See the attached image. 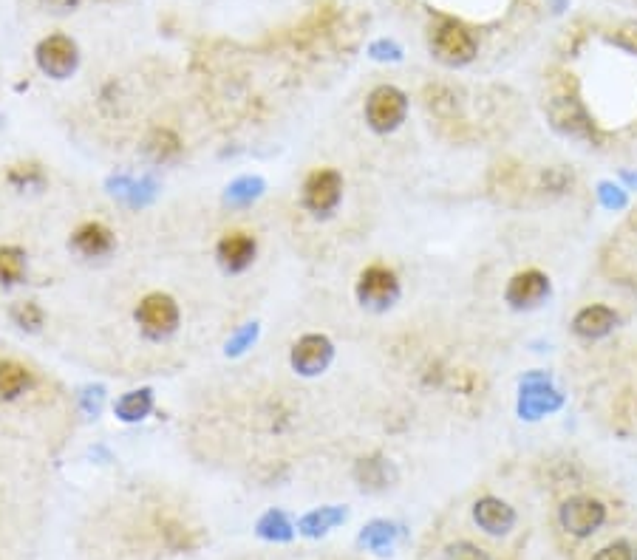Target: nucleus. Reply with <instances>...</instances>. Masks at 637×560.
Returning <instances> with one entry per match:
<instances>
[{
	"instance_id": "32",
	"label": "nucleus",
	"mask_w": 637,
	"mask_h": 560,
	"mask_svg": "<svg viewBox=\"0 0 637 560\" xmlns=\"http://www.w3.org/2000/svg\"><path fill=\"white\" fill-rule=\"evenodd\" d=\"M609 40L618 46V49L629 51V54H637V23H626L615 34H609Z\"/></svg>"
},
{
	"instance_id": "25",
	"label": "nucleus",
	"mask_w": 637,
	"mask_h": 560,
	"mask_svg": "<svg viewBox=\"0 0 637 560\" xmlns=\"http://www.w3.org/2000/svg\"><path fill=\"white\" fill-rule=\"evenodd\" d=\"M12 320H15L20 329L37 331L43 326V309L34 300H20V303L12 306Z\"/></svg>"
},
{
	"instance_id": "31",
	"label": "nucleus",
	"mask_w": 637,
	"mask_h": 560,
	"mask_svg": "<svg viewBox=\"0 0 637 560\" xmlns=\"http://www.w3.org/2000/svg\"><path fill=\"white\" fill-rule=\"evenodd\" d=\"M258 193H261V182H258V179H241V182H235L233 187H230L227 198L235 201V204H247V201H252Z\"/></svg>"
},
{
	"instance_id": "23",
	"label": "nucleus",
	"mask_w": 637,
	"mask_h": 560,
	"mask_svg": "<svg viewBox=\"0 0 637 560\" xmlns=\"http://www.w3.org/2000/svg\"><path fill=\"white\" fill-rule=\"evenodd\" d=\"M394 538H397V527L388 524V521H374L360 535V541L369 546L371 552H377V555H386L391 544H394Z\"/></svg>"
},
{
	"instance_id": "35",
	"label": "nucleus",
	"mask_w": 637,
	"mask_h": 560,
	"mask_svg": "<svg viewBox=\"0 0 637 560\" xmlns=\"http://www.w3.org/2000/svg\"><path fill=\"white\" fill-rule=\"evenodd\" d=\"M252 337H255V326H247V329L241 331V334L235 337L233 343H230V351H233V354H238V351H244V346L250 343Z\"/></svg>"
},
{
	"instance_id": "34",
	"label": "nucleus",
	"mask_w": 637,
	"mask_h": 560,
	"mask_svg": "<svg viewBox=\"0 0 637 560\" xmlns=\"http://www.w3.org/2000/svg\"><path fill=\"white\" fill-rule=\"evenodd\" d=\"M400 46L397 43H388V40H380V43H374L371 46V57H377V60H400Z\"/></svg>"
},
{
	"instance_id": "20",
	"label": "nucleus",
	"mask_w": 637,
	"mask_h": 560,
	"mask_svg": "<svg viewBox=\"0 0 637 560\" xmlns=\"http://www.w3.org/2000/svg\"><path fill=\"white\" fill-rule=\"evenodd\" d=\"M422 97H425L428 114L442 119V122H453L456 114H459V97L453 94L448 85H428Z\"/></svg>"
},
{
	"instance_id": "17",
	"label": "nucleus",
	"mask_w": 637,
	"mask_h": 560,
	"mask_svg": "<svg viewBox=\"0 0 637 560\" xmlns=\"http://www.w3.org/2000/svg\"><path fill=\"white\" fill-rule=\"evenodd\" d=\"M74 249L85 255V258H102L114 249V232L108 230L100 221H88L71 238Z\"/></svg>"
},
{
	"instance_id": "12",
	"label": "nucleus",
	"mask_w": 637,
	"mask_h": 560,
	"mask_svg": "<svg viewBox=\"0 0 637 560\" xmlns=\"http://www.w3.org/2000/svg\"><path fill=\"white\" fill-rule=\"evenodd\" d=\"M621 317L612 306H604V303H589L584 309H578L575 317H572V334L578 340H587V343H595V340H604L612 331L618 329Z\"/></svg>"
},
{
	"instance_id": "7",
	"label": "nucleus",
	"mask_w": 637,
	"mask_h": 560,
	"mask_svg": "<svg viewBox=\"0 0 637 560\" xmlns=\"http://www.w3.org/2000/svg\"><path fill=\"white\" fill-rule=\"evenodd\" d=\"M553 295V283L541 272V269H524L516 272L507 289H504V300L510 303V309L516 312H533L538 309L547 297Z\"/></svg>"
},
{
	"instance_id": "2",
	"label": "nucleus",
	"mask_w": 637,
	"mask_h": 560,
	"mask_svg": "<svg viewBox=\"0 0 637 560\" xmlns=\"http://www.w3.org/2000/svg\"><path fill=\"white\" fill-rule=\"evenodd\" d=\"M428 46L436 60L445 66H468L476 57V37L470 34L468 26H462L453 17H439L431 23Z\"/></svg>"
},
{
	"instance_id": "10",
	"label": "nucleus",
	"mask_w": 637,
	"mask_h": 560,
	"mask_svg": "<svg viewBox=\"0 0 637 560\" xmlns=\"http://www.w3.org/2000/svg\"><path fill=\"white\" fill-rule=\"evenodd\" d=\"M335 357V346L326 334H303L301 340L292 346V368L303 377H318L323 374Z\"/></svg>"
},
{
	"instance_id": "1",
	"label": "nucleus",
	"mask_w": 637,
	"mask_h": 560,
	"mask_svg": "<svg viewBox=\"0 0 637 560\" xmlns=\"http://www.w3.org/2000/svg\"><path fill=\"white\" fill-rule=\"evenodd\" d=\"M547 119L555 133L567 139H581V142H601V128L587 111V105L575 94H555L547 102Z\"/></svg>"
},
{
	"instance_id": "24",
	"label": "nucleus",
	"mask_w": 637,
	"mask_h": 560,
	"mask_svg": "<svg viewBox=\"0 0 637 560\" xmlns=\"http://www.w3.org/2000/svg\"><path fill=\"white\" fill-rule=\"evenodd\" d=\"M26 272V252L20 247H0V283H20Z\"/></svg>"
},
{
	"instance_id": "36",
	"label": "nucleus",
	"mask_w": 637,
	"mask_h": 560,
	"mask_svg": "<svg viewBox=\"0 0 637 560\" xmlns=\"http://www.w3.org/2000/svg\"><path fill=\"white\" fill-rule=\"evenodd\" d=\"M43 6H49L51 12H71L80 6V0H43Z\"/></svg>"
},
{
	"instance_id": "27",
	"label": "nucleus",
	"mask_w": 637,
	"mask_h": 560,
	"mask_svg": "<svg viewBox=\"0 0 637 560\" xmlns=\"http://www.w3.org/2000/svg\"><path fill=\"white\" fill-rule=\"evenodd\" d=\"M598 201L604 204L606 210L618 213V210H623V207L629 204V196H626V190H623V187H618V184L601 182L598 184Z\"/></svg>"
},
{
	"instance_id": "11",
	"label": "nucleus",
	"mask_w": 637,
	"mask_h": 560,
	"mask_svg": "<svg viewBox=\"0 0 637 560\" xmlns=\"http://www.w3.org/2000/svg\"><path fill=\"white\" fill-rule=\"evenodd\" d=\"M136 320L151 337H165L179 326V306L170 295L153 292V295L142 297L139 309H136Z\"/></svg>"
},
{
	"instance_id": "30",
	"label": "nucleus",
	"mask_w": 637,
	"mask_h": 560,
	"mask_svg": "<svg viewBox=\"0 0 637 560\" xmlns=\"http://www.w3.org/2000/svg\"><path fill=\"white\" fill-rule=\"evenodd\" d=\"M258 529H261V535H267V538H278V541H284V538H289L292 532H289V524H286V518L281 515V512H269V515H264V521L258 524Z\"/></svg>"
},
{
	"instance_id": "6",
	"label": "nucleus",
	"mask_w": 637,
	"mask_h": 560,
	"mask_svg": "<svg viewBox=\"0 0 637 560\" xmlns=\"http://www.w3.org/2000/svg\"><path fill=\"white\" fill-rule=\"evenodd\" d=\"M558 408H564V394L555 388L550 377H544V374H527V377L521 379V394H519V413L521 419H527V422H536L541 416H547V413H555Z\"/></svg>"
},
{
	"instance_id": "5",
	"label": "nucleus",
	"mask_w": 637,
	"mask_h": 560,
	"mask_svg": "<svg viewBox=\"0 0 637 560\" xmlns=\"http://www.w3.org/2000/svg\"><path fill=\"white\" fill-rule=\"evenodd\" d=\"M400 278L394 269H388L383 264H371L360 272L357 280V300L369 309L383 312L388 306H394L400 300Z\"/></svg>"
},
{
	"instance_id": "14",
	"label": "nucleus",
	"mask_w": 637,
	"mask_h": 560,
	"mask_svg": "<svg viewBox=\"0 0 637 560\" xmlns=\"http://www.w3.org/2000/svg\"><path fill=\"white\" fill-rule=\"evenodd\" d=\"M354 478H357L360 490H366V493H383V490L391 487V481L397 478V473H394V464L388 462L386 456L371 453V456L357 459V464H354Z\"/></svg>"
},
{
	"instance_id": "18",
	"label": "nucleus",
	"mask_w": 637,
	"mask_h": 560,
	"mask_svg": "<svg viewBox=\"0 0 637 560\" xmlns=\"http://www.w3.org/2000/svg\"><path fill=\"white\" fill-rule=\"evenodd\" d=\"M34 388V371L17 360H0V399L12 402Z\"/></svg>"
},
{
	"instance_id": "19",
	"label": "nucleus",
	"mask_w": 637,
	"mask_h": 560,
	"mask_svg": "<svg viewBox=\"0 0 637 560\" xmlns=\"http://www.w3.org/2000/svg\"><path fill=\"white\" fill-rule=\"evenodd\" d=\"M145 153L151 156L153 162H173L179 153H182V139L179 133L170 131V128H153L145 139Z\"/></svg>"
},
{
	"instance_id": "21",
	"label": "nucleus",
	"mask_w": 637,
	"mask_h": 560,
	"mask_svg": "<svg viewBox=\"0 0 637 560\" xmlns=\"http://www.w3.org/2000/svg\"><path fill=\"white\" fill-rule=\"evenodd\" d=\"M153 408V396L151 391H131V394H125L122 399L117 402V416L122 422H139V419H145Z\"/></svg>"
},
{
	"instance_id": "13",
	"label": "nucleus",
	"mask_w": 637,
	"mask_h": 560,
	"mask_svg": "<svg viewBox=\"0 0 637 560\" xmlns=\"http://www.w3.org/2000/svg\"><path fill=\"white\" fill-rule=\"evenodd\" d=\"M473 521L479 524V529H485L487 535H496V538H502V535H510L513 527H516V510L502 501V498H496V495H482L476 504H473Z\"/></svg>"
},
{
	"instance_id": "33",
	"label": "nucleus",
	"mask_w": 637,
	"mask_h": 560,
	"mask_svg": "<svg viewBox=\"0 0 637 560\" xmlns=\"http://www.w3.org/2000/svg\"><path fill=\"white\" fill-rule=\"evenodd\" d=\"M544 187L555 190V193H564L567 187H572V173H567L564 167H550L544 173Z\"/></svg>"
},
{
	"instance_id": "26",
	"label": "nucleus",
	"mask_w": 637,
	"mask_h": 560,
	"mask_svg": "<svg viewBox=\"0 0 637 560\" xmlns=\"http://www.w3.org/2000/svg\"><path fill=\"white\" fill-rule=\"evenodd\" d=\"M9 182L17 184V187H37V184L46 182V176H43V167L26 162V165H15L9 170Z\"/></svg>"
},
{
	"instance_id": "15",
	"label": "nucleus",
	"mask_w": 637,
	"mask_h": 560,
	"mask_svg": "<svg viewBox=\"0 0 637 560\" xmlns=\"http://www.w3.org/2000/svg\"><path fill=\"white\" fill-rule=\"evenodd\" d=\"M218 258L230 272H241L252 264L255 258V238L250 232H227L218 241Z\"/></svg>"
},
{
	"instance_id": "28",
	"label": "nucleus",
	"mask_w": 637,
	"mask_h": 560,
	"mask_svg": "<svg viewBox=\"0 0 637 560\" xmlns=\"http://www.w3.org/2000/svg\"><path fill=\"white\" fill-rule=\"evenodd\" d=\"M592 560H637V546L632 541H612L598 549Z\"/></svg>"
},
{
	"instance_id": "22",
	"label": "nucleus",
	"mask_w": 637,
	"mask_h": 560,
	"mask_svg": "<svg viewBox=\"0 0 637 560\" xmlns=\"http://www.w3.org/2000/svg\"><path fill=\"white\" fill-rule=\"evenodd\" d=\"M343 521H346V510H340V507H323V510L309 512L301 521V529L306 535H323V532L335 529Z\"/></svg>"
},
{
	"instance_id": "37",
	"label": "nucleus",
	"mask_w": 637,
	"mask_h": 560,
	"mask_svg": "<svg viewBox=\"0 0 637 560\" xmlns=\"http://www.w3.org/2000/svg\"><path fill=\"white\" fill-rule=\"evenodd\" d=\"M623 179H626L629 184H635V187H637V173H623Z\"/></svg>"
},
{
	"instance_id": "16",
	"label": "nucleus",
	"mask_w": 637,
	"mask_h": 560,
	"mask_svg": "<svg viewBox=\"0 0 637 560\" xmlns=\"http://www.w3.org/2000/svg\"><path fill=\"white\" fill-rule=\"evenodd\" d=\"M156 532H159L162 546L170 549V552H190V549H196L199 541H202L199 538V529H193L182 518H176V515H162L156 521Z\"/></svg>"
},
{
	"instance_id": "29",
	"label": "nucleus",
	"mask_w": 637,
	"mask_h": 560,
	"mask_svg": "<svg viewBox=\"0 0 637 560\" xmlns=\"http://www.w3.org/2000/svg\"><path fill=\"white\" fill-rule=\"evenodd\" d=\"M445 560H493L482 546L470 544V541H456L445 549Z\"/></svg>"
},
{
	"instance_id": "3",
	"label": "nucleus",
	"mask_w": 637,
	"mask_h": 560,
	"mask_svg": "<svg viewBox=\"0 0 637 560\" xmlns=\"http://www.w3.org/2000/svg\"><path fill=\"white\" fill-rule=\"evenodd\" d=\"M558 524L572 538H589L606 524V504L592 495H572L558 507Z\"/></svg>"
},
{
	"instance_id": "8",
	"label": "nucleus",
	"mask_w": 637,
	"mask_h": 560,
	"mask_svg": "<svg viewBox=\"0 0 637 560\" xmlns=\"http://www.w3.org/2000/svg\"><path fill=\"white\" fill-rule=\"evenodd\" d=\"M343 198V176L332 167H320L303 182V204L315 215H329Z\"/></svg>"
},
{
	"instance_id": "9",
	"label": "nucleus",
	"mask_w": 637,
	"mask_h": 560,
	"mask_svg": "<svg viewBox=\"0 0 637 560\" xmlns=\"http://www.w3.org/2000/svg\"><path fill=\"white\" fill-rule=\"evenodd\" d=\"M80 63L77 43L66 34H51L40 46H37V66L43 74H49L54 80H66L74 74V68Z\"/></svg>"
},
{
	"instance_id": "4",
	"label": "nucleus",
	"mask_w": 637,
	"mask_h": 560,
	"mask_svg": "<svg viewBox=\"0 0 637 560\" xmlns=\"http://www.w3.org/2000/svg\"><path fill=\"white\" fill-rule=\"evenodd\" d=\"M405 114H408V97L397 85H377L366 99V122L371 131H397L405 122Z\"/></svg>"
}]
</instances>
